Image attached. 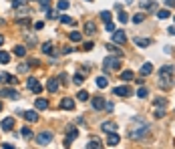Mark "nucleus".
I'll list each match as a JSON object with an SVG mask.
<instances>
[{
    "instance_id": "obj_40",
    "label": "nucleus",
    "mask_w": 175,
    "mask_h": 149,
    "mask_svg": "<svg viewBox=\"0 0 175 149\" xmlns=\"http://www.w3.org/2000/svg\"><path fill=\"white\" fill-rule=\"evenodd\" d=\"M42 53H53V42H44V44H42Z\"/></svg>"
},
{
    "instance_id": "obj_36",
    "label": "nucleus",
    "mask_w": 175,
    "mask_h": 149,
    "mask_svg": "<svg viewBox=\"0 0 175 149\" xmlns=\"http://www.w3.org/2000/svg\"><path fill=\"white\" fill-rule=\"evenodd\" d=\"M69 38H71L72 42H79V40H81V32H79V30H72L71 35H69Z\"/></svg>"
},
{
    "instance_id": "obj_53",
    "label": "nucleus",
    "mask_w": 175,
    "mask_h": 149,
    "mask_svg": "<svg viewBox=\"0 0 175 149\" xmlns=\"http://www.w3.org/2000/svg\"><path fill=\"white\" fill-rule=\"evenodd\" d=\"M85 50H93V42H91V40L85 42Z\"/></svg>"
},
{
    "instance_id": "obj_15",
    "label": "nucleus",
    "mask_w": 175,
    "mask_h": 149,
    "mask_svg": "<svg viewBox=\"0 0 175 149\" xmlns=\"http://www.w3.org/2000/svg\"><path fill=\"white\" fill-rule=\"evenodd\" d=\"M101 129H103L105 133H113V131H117V125H115V123H111V121H105L103 125H101Z\"/></svg>"
},
{
    "instance_id": "obj_61",
    "label": "nucleus",
    "mask_w": 175,
    "mask_h": 149,
    "mask_svg": "<svg viewBox=\"0 0 175 149\" xmlns=\"http://www.w3.org/2000/svg\"><path fill=\"white\" fill-rule=\"evenodd\" d=\"M173 20H175V16H173Z\"/></svg>"
},
{
    "instance_id": "obj_54",
    "label": "nucleus",
    "mask_w": 175,
    "mask_h": 149,
    "mask_svg": "<svg viewBox=\"0 0 175 149\" xmlns=\"http://www.w3.org/2000/svg\"><path fill=\"white\" fill-rule=\"evenodd\" d=\"M26 69H28V65H20V67H18V73H24Z\"/></svg>"
},
{
    "instance_id": "obj_20",
    "label": "nucleus",
    "mask_w": 175,
    "mask_h": 149,
    "mask_svg": "<svg viewBox=\"0 0 175 149\" xmlns=\"http://www.w3.org/2000/svg\"><path fill=\"white\" fill-rule=\"evenodd\" d=\"M143 8L145 10H157V2H153V0H143Z\"/></svg>"
},
{
    "instance_id": "obj_22",
    "label": "nucleus",
    "mask_w": 175,
    "mask_h": 149,
    "mask_svg": "<svg viewBox=\"0 0 175 149\" xmlns=\"http://www.w3.org/2000/svg\"><path fill=\"white\" fill-rule=\"evenodd\" d=\"M0 63H2V65H8V63H10V54H8L6 50H0Z\"/></svg>"
},
{
    "instance_id": "obj_5",
    "label": "nucleus",
    "mask_w": 175,
    "mask_h": 149,
    "mask_svg": "<svg viewBox=\"0 0 175 149\" xmlns=\"http://www.w3.org/2000/svg\"><path fill=\"white\" fill-rule=\"evenodd\" d=\"M0 97L2 99H18V91L16 89H0Z\"/></svg>"
},
{
    "instance_id": "obj_47",
    "label": "nucleus",
    "mask_w": 175,
    "mask_h": 149,
    "mask_svg": "<svg viewBox=\"0 0 175 149\" xmlns=\"http://www.w3.org/2000/svg\"><path fill=\"white\" fill-rule=\"evenodd\" d=\"M113 109H115V103H105V111L113 113Z\"/></svg>"
},
{
    "instance_id": "obj_25",
    "label": "nucleus",
    "mask_w": 175,
    "mask_h": 149,
    "mask_svg": "<svg viewBox=\"0 0 175 149\" xmlns=\"http://www.w3.org/2000/svg\"><path fill=\"white\" fill-rule=\"evenodd\" d=\"M135 44L137 46H149L151 44V38H135Z\"/></svg>"
},
{
    "instance_id": "obj_60",
    "label": "nucleus",
    "mask_w": 175,
    "mask_h": 149,
    "mask_svg": "<svg viewBox=\"0 0 175 149\" xmlns=\"http://www.w3.org/2000/svg\"><path fill=\"white\" fill-rule=\"evenodd\" d=\"M87 2H91V0H87Z\"/></svg>"
},
{
    "instance_id": "obj_23",
    "label": "nucleus",
    "mask_w": 175,
    "mask_h": 149,
    "mask_svg": "<svg viewBox=\"0 0 175 149\" xmlns=\"http://www.w3.org/2000/svg\"><path fill=\"white\" fill-rule=\"evenodd\" d=\"M173 71H175L173 65H163V67L159 69V75H167V73H173Z\"/></svg>"
},
{
    "instance_id": "obj_57",
    "label": "nucleus",
    "mask_w": 175,
    "mask_h": 149,
    "mask_svg": "<svg viewBox=\"0 0 175 149\" xmlns=\"http://www.w3.org/2000/svg\"><path fill=\"white\" fill-rule=\"evenodd\" d=\"M2 44H4V36L0 35V46H2Z\"/></svg>"
},
{
    "instance_id": "obj_41",
    "label": "nucleus",
    "mask_w": 175,
    "mask_h": 149,
    "mask_svg": "<svg viewBox=\"0 0 175 149\" xmlns=\"http://www.w3.org/2000/svg\"><path fill=\"white\" fill-rule=\"evenodd\" d=\"M44 14H46V18H57V12L50 10V8H44Z\"/></svg>"
},
{
    "instance_id": "obj_6",
    "label": "nucleus",
    "mask_w": 175,
    "mask_h": 149,
    "mask_svg": "<svg viewBox=\"0 0 175 149\" xmlns=\"http://www.w3.org/2000/svg\"><path fill=\"white\" fill-rule=\"evenodd\" d=\"M113 93H115L117 97H129V95H133L131 87H127V85H123V87H115V89H113Z\"/></svg>"
},
{
    "instance_id": "obj_14",
    "label": "nucleus",
    "mask_w": 175,
    "mask_h": 149,
    "mask_svg": "<svg viewBox=\"0 0 175 149\" xmlns=\"http://www.w3.org/2000/svg\"><path fill=\"white\" fill-rule=\"evenodd\" d=\"M76 135H79V129H75V127H72V129L69 131V135H67V139H65V147H69V145H71L72 139H75Z\"/></svg>"
},
{
    "instance_id": "obj_34",
    "label": "nucleus",
    "mask_w": 175,
    "mask_h": 149,
    "mask_svg": "<svg viewBox=\"0 0 175 149\" xmlns=\"http://www.w3.org/2000/svg\"><path fill=\"white\" fill-rule=\"evenodd\" d=\"M133 73H131V71H123V73H121V79L123 81H133Z\"/></svg>"
},
{
    "instance_id": "obj_52",
    "label": "nucleus",
    "mask_w": 175,
    "mask_h": 149,
    "mask_svg": "<svg viewBox=\"0 0 175 149\" xmlns=\"http://www.w3.org/2000/svg\"><path fill=\"white\" fill-rule=\"evenodd\" d=\"M163 115H165L163 109H157V111H155V117H157V119H159V117H163Z\"/></svg>"
},
{
    "instance_id": "obj_55",
    "label": "nucleus",
    "mask_w": 175,
    "mask_h": 149,
    "mask_svg": "<svg viewBox=\"0 0 175 149\" xmlns=\"http://www.w3.org/2000/svg\"><path fill=\"white\" fill-rule=\"evenodd\" d=\"M165 2H167V6H173V4H175V0H165Z\"/></svg>"
},
{
    "instance_id": "obj_45",
    "label": "nucleus",
    "mask_w": 175,
    "mask_h": 149,
    "mask_svg": "<svg viewBox=\"0 0 175 149\" xmlns=\"http://www.w3.org/2000/svg\"><path fill=\"white\" fill-rule=\"evenodd\" d=\"M115 28H117V26H115V24H113V22H105V30H109V32H113V30H115Z\"/></svg>"
},
{
    "instance_id": "obj_33",
    "label": "nucleus",
    "mask_w": 175,
    "mask_h": 149,
    "mask_svg": "<svg viewBox=\"0 0 175 149\" xmlns=\"http://www.w3.org/2000/svg\"><path fill=\"white\" fill-rule=\"evenodd\" d=\"M137 97H139V99H147V97H149V91L145 87H141L139 91H137Z\"/></svg>"
},
{
    "instance_id": "obj_28",
    "label": "nucleus",
    "mask_w": 175,
    "mask_h": 149,
    "mask_svg": "<svg viewBox=\"0 0 175 149\" xmlns=\"http://www.w3.org/2000/svg\"><path fill=\"white\" fill-rule=\"evenodd\" d=\"M58 20H61L62 24H75V20H72L71 16H67V14H61V16H58Z\"/></svg>"
},
{
    "instance_id": "obj_27",
    "label": "nucleus",
    "mask_w": 175,
    "mask_h": 149,
    "mask_svg": "<svg viewBox=\"0 0 175 149\" xmlns=\"http://www.w3.org/2000/svg\"><path fill=\"white\" fill-rule=\"evenodd\" d=\"M20 135H22V137H26V139H30L32 137V129H30V127H22V131H20Z\"/></svg>"
},
{
    "instance_id": "obj_16",
    "label": "nucleus",
    "mask_w": 175,
    "mask_h": 149,
    "mask_svg": "<svg viewBox=\"0 0 175 149\" xmlns=\"http://www.w3.org/2000/svg\"><path fill=\"white\" fill-rule=\"evenodd\" d=\"M103 107H105L103 97H95V99H93V109H95V111H101Z\"/></svg>"
},
{
    "instance_id": "obj_9",
    "label": "nucleus",
    "mask_w": 175,
    "mask_h": 149,
    "mask_svg": "<svg viewBox=\"0 0 175 149\" xmlns=\"http://www.w3.org/2000/svg\"><path fill=\"white\" fill-rule=\"evenodd\" d=\"M26 85H28V89H30V91H35V93H40V91H42V87L38 85L36 77H30V79L26 81Z\"/></svg>"
},
{
    "instance_id": "obj_43",
    "label": "nucleus",
    "mask_w": 175,
    "mask_h": 149,
    "mask_svg": "<svg viewBox=\"0 0 175 149\" xmlns=\"http://www.w3.org/2000/svg\"><path fill=\"white\" fill-rule=\"evenodd\" d=\"M16 22H18L20 26H28V24H30V18H18Z\"/></svg>"
},
{
    "instance_id": "obj_7",
    "label": "nucleus",
    "mask_w": 175,
    "mask_h": 149,
    "mask_svg": "<svg viewBox=\"0 0 175 149\" xmlns=\"http://www.w3.org/2000/svg\"><path fill=\"white\" fill-rule=\"evenodd\" d=\"M12 6H14V10L18 12V14H24L26 10V0H12Z\"/></svg>"
},
{
    "instance_id": "obj_11",
    "label": "nucleus",
    "mask_w": 175,
    "mask_h": 149,
    "mask_svg": "<svg viewBox=\"0 0 175 149\" xmlns=\"http://www.w3.org/2000/svg\"><path fill=\"white\" fill-rule=\"evenodd\" d=\"M58 85H61V83H58V79H54V77H53V79H48V83H46L48 93H57L58 91Z\"/></svg>"
},
{
    "instance_id": "obj_12",
    "label": "nucleus",
    "mask_w": 175,
    "mask_h": 149,
    "mask_svg": "<svg viewBox=\"0 0 175 149\" xmlns=\"http://www.w3.org/2000/svg\"><path fill=\"white\" fill-rule=\"evenodd\" d=\"M22 117L26 119L28 123H36V121H38V115H36V111H22Z\"/></svg>"
},
{
    "instance_id": "obj_51",
    "label": "nucleus",
    "mask_w": 175,
    "mask_h": 149,
    "mask_svg": "<svg viewBox=\"0 0 175 149\" xmlns=\"http://www.w3.org/2000/svg\"><path fill=\"white\" fill-rule=\"evenodd\" d=\"M58 83H67V73H62V75H58Z\"/></svg>"
},
{
    "instance_id": "obj_39",
    "label": "nucleus",
    "mask_w": 175,
    "mask_h": 149,
    "mask_svg": "<svg viewBox=\"0 0 175 149\" xmlns=\"http://www.w3.org/2000/svg\"><path fill=\"white\" fill-rule=\"evenodd\" d=\"M143 20H145V14H143V12H139V14L133 16V22H135V24H141Z\"/></svg>"
},
{
    "instance_id": "obj_29",
    "label": "nucleus",
    "mask_w": 175,
    "mask_h": 149,
    "mask_svg": "<svg viewBox=\"0 0 175 149\" xmlns=\"http://www.w3.org/2000/svg\"><path fill=\"white\" fill-rule=\"evenodd\" d=\"M57 8H58V10H67V8H69V0H58V2H57Z\"/></svg>"
},
{
    "instance_id": "obj_26",
    "label": "nucleus",
    "mask_w": 175,
    "mask_h": 149,
    "mask_svg": "<svg viewBox=\"0 0 175 149\" xmlns=\"http://www.w3.org/2000/svg\"><path fill=\"white\" fill-rule=\"evenodd\" d=\"M107 50H109V53H113V54H117V57H123V53L117 49V46H113V42H111V44H107Z\"/></svg>"
},
{
    "instance_id": "obj_48",
    "label": "nucleus",
    "mask_w": 175,
    "mask_h": 149,
    "mask_svg": "<svg viewBox=\"0 0 175 149\" xmlns=\"http://www.w3.org/2000/svg\"><path fill=\"white\" fill-rule=\"evenodd\" d=\"M42 28H44V22H40V20L35 22V30H42Z\"/></svg>"
},
{
    "instance_id": "obj_2",
    "label": "nucleus",
    "mask_w": 175,
    "mask_h": 149,
    "mask_svg": "<svg viewBox=\"0 0 175 149\" xmlns=\"http://www.w3.org/2000/svg\"><path fill=\"white\" fill-rule=\"evenodd\" d=\"M173 85H175V77H173V73L159 75V87H161V89H171Z\"/></svg>"
},
{
    "instance_id": "obj_24",
    "label": "nucleus",
    "mask_w": 175,
    "mask_h": 149,
    "mask_svg": "<svg viewBox=\"0 0 175 149\" xmlns=\"http://www.w3.org/2000/svg\"><path fill=\"white\" fill-rule=\"evenodd\" d=\"M157 18H159V20L169 18V10H167V8H161V10H157Z\"/></svg>"
},
{
    "instance_id": "obj_1",
    "label": "nucleus",
    "mask_w": 175,
    "mask_h": 149,
    "mask_svg": "<svg viewBox=\"0 0 175 149\" xmlns=\"http://www.w3.org/2000/svg\"><path fill=\"white\" fill-rule=\"evenodd\" d=\"M119 67H121V61H119V57H107L103 61V69L105 73H113V71H117Z\"/></svg>"
},
{
    "instance_id": "obj_59",
    "label": "nucleus",
    "mask_w": 175,
    "mask_h": 149,
    "mask_svg": "<svg viewBox=\"0 0 175 149\" xmlns=\"http://www.w3.org/2000/svg\"><path fill=\"white\" fill-rule=\"evenodd\" d=\"M0 26H4V20L2 18H0Z\"/></svg>"
},
{
    "instance_id": "obj_38",
    "label": "nucleus",
    "mask_w": 175,
    "mask_h": 149,
    "mask_svg": "<svg viewBox=\"0 0 175 149\" xmlns=\"http://www.w3.org/2000/svg\"><path fill=\"white\" fill-rule=\"evenodd\" d=\"M95 147H101V143H99V139H91V141L87 143V149H95Z\"/></svg>"
},
{
    "instance_id": "obj_10",
    "label": "nucleus",
    "mask_w": 175,
    "mask_h": 149,
    "mask_svg": "<svg viewBox=\"0 0 175 149\" xmlns=\"http://www.w3.org/2000/svg\"><path fill=\"white\" fill-rule=\"evenodd\" d=\"M61 109H65V111H72V109H75V101H72L71 97H65V99L61 101Z\"/></svg>"
},
{
    "instance_id": "obj_4",
    "label": "nucleus",
    "mask_w": 175,
    "mask_h": 149,
    "mask_svg": "<svg viewBox=\"0 0 175 149\" xmlns=\"http://www.w3.org/2000/svg\"><path fill=\"white\" fill-rule=\"evenodd\" d=\"M111 35H113V42H115V44H123V42L127 40V35H125L123 28H115Z\"/></svg>"
},
{
    "instance_id": "obj_50",
    "label": "nucleus",
    "mask_w": 175,
    "mask_h": 149,
    "mask_svg": "<svg viewBox=\"0 0 175 149\" xmlns=\"http://www.w3.org/2000/svg\"><path fill=\"white\" fill-rule=\"evenodd\" d=\"M38 2H40V6H42V8H48L50 0H38Z\"/></svg>"
},
{
    "instance_id": "obj_49",
    "label": "nucleus",
    "mask_w": 175,
    "mask_h": 149,
    "mask_svg": "<svg viewBox=\"0 0 175 149\" xmlns=\"http://www.w3.org/2000/svg\"><path fill=\"white\" fill-rule=\"evenodd\" d=\"M155 105H161V107H165V105H167V101H165V99H161V97H159V99L155 101Z\"/></svg>"
},
{
    "instance_id": "obj_58",
    "label": "nucleus",
    "mask_w": 175,
    "mask_h": 149,
    "mask_svg": "<svg viewBox=\"0 0 175 149\" xmlns=\"http://www.w3.org/2000/svg\"><path fill=\"white\" fill-rule=\"evenodd\" d=\"M2 109H4V105H2V101H0V111H2Z\"/></svg>"
},
{
    "instance_id": "obj_46",
    "label": "nucleus",
    "mask_w": 175,
    "mask_h": 149,
    "mask_svg": "<svg viewBox=\"0 0 175 149\" xmlns=\"http://www.w3.org/2000/svg\"><path fill=\"white\" fill-rule=\"evenodd\" d=\"M8 73H0V83H8Z\"/></svg>"
},
{
    "instance_id": "obj_42",
    "label": "nucleus",
    "mask_w": 175,
    "mask_h": 149,
    "mask_svg": "<svg viewBox=\"0 0 175 149\" xmlns=\"http://www.w3.org/2000/svg\"><path fill=\"white\" fill-rule=\"evenodd\" d=\"M127 20H129V16H127V12H119V22H123V24H125Z\"/></svg>"
},
{
    "instance_id": "obj_18",
    "label": "nucleus",
    "mask_w": 175,
    "mask_h": 149,
    "mask_svg": "<svg viewBox=\"0 0 175 149\" xmlns=\"http://www.w3.org/2000/svg\"><path fill=\"white\" fill-rule=\"evenodd\" d=\"M35 107L38 109V111H46V109H48V101H46V99H36Z\"/></svg>"
},
{
    "instance_id": "obj_13",
    "label": "nucleus",
    "mask_w": 175,
    "mask_h": 149,
    "mask_svg": "<svg viewBox=\"0 0 175 149\" xmlns=\"http://www.w3.org/2000/svg\"><path fill=\"white\" fill-rule=\"evenodd\" d=\"M0 125H2V131H12V127H14V119H12V117H6L2 123H0Z\"/></svg>"
},
{
    "instance_id": "obj_44",
    "label": "nucleus",
    "mask_w": 175,
    "mask_h": 149,
    "mask_svg": "<svg viewBox=\"0 0 175 149\" xmlns=\"http://www.w3.org/2000/svg\"><path fill=\"white\" fill-rule=\"evenodd\" d=\"M16 83H18V77H12V75L8 77V85H10V87H14Z\"/></svg>"
},
{
    "instance_id": "obj_35",
    "label": "nucleus",
    "mask_w": 175,
    "mask_h": 149,
    "mask_svg": "<svg viewBox=\"0 0 175 149\" xmlns=\"http://www.w3.org/2000/svg\"><path fill=\"white\" fill-rule=\"evenodd\" d=\"M14 54L16 57H24V54H26V49H24V46H14Z\"/></svg>"
},
{
    "instance_id": "obj_17",
    "label": "nucleus",
    "mask_w": 175,
    "mask_h": 149,
    "mask_svg": "<svg viewBox=\"0 0 175 149\" xmlns=\"http://www.w3.org/2000/svg\"><path fill=\"white\" fill-rule=\"evenodd\" d=\"M119 141H121V139H119V135L117 133H115V131H113V133H109V139H107V145H109V147H113V145H117V143Z\"/></svg>"
},
{
    "instance_id": "obj_32",
    "label": "nucleus",
    "mask_w": 175,
    "mask_h": 149,
    "mask_svg": "<svg viewBox=\"0 0 175 149\" xmlns=\"http://www.w3.org/2000/svg\"><path fill=\"white\" fill-rule=\"evenodd\" d=\"M101 18H103V22H111V20H113V16H111L109 10H103V12H101Z\"/></svg>"
},
{
    "instance_id": "obj_30",
    "label": "nucleus",
    "mask_w": 175,
    "mask_h": 149,
    "mask_svg": "<svg viewBox=\"0 0 175 149\" xmlns=\"http://www.w3.org/2000/svg\"><path fill=\"white\" fill-rule=\"evenodd\" d=\"M85 32H87L89 36H93V35H95V24H93V22H87V26H85Z\"/></svg>"
},
{
    "instance_id": "obj_19",
    "label": "nucleus",
    "mask_w": 175,
    "mask_h": 149,
    "mask_svg": "<svg viewBox=\"0 0 175 149\" xmlns=\"http://www.w3.org/2000/svg\"><path fill=\"white\" fill-rule=\"evenodd\" d=\"M151 73H153L151 63H145V65H141V75H143V77H147V75H151Z\"/></svg>"
},
{
    "instance_id": "obj_3",
    "label": "nucleus",
    "mask_w": 175,
    "mask_h": 149,
    "mask_svg": "<svg viewBox=\"0 0 175 149\" xmlns=\"http://www.w3.org/2000/svg\"><path fill=\"white\" fill-rule=\"evenodd\" d=\"M50 141H53V131H42V133H38V135H36V143H38L40 147L48 145Z\"/></svg>"
},
{
    "instance_id": "obj_31",
    "label": "nucleus",
    "mask_w": 175,
    "mask_h": 149,
    "mask_svg": "<svg viewBox=\"0 0 175 149\" xmlns=\"http://www.w3.org/2000/svg\"><path fill=\"white\" fill-rule=\"evenodd\" d=\"M76 99H79L81 103H85V101L89 99V93L87 91H79V93H76Z\"/></svg>"
},
{
    "instance_id": "obj_8",
    "label": "nucleus",
    "mask_w": 175,
    "mask_h": 149,
    "mask_svg": "<svg viewBox=\"0 0 175 149\" xmlns=\"http://www.w3.org/2000/svg\"><path fill=\"white\" fill-rule=\"evenodd\" d=\"M147 125H141L137 131H129V137L131 139H141V137H145V133H147Z\"/></svg>"
},
{
    "instance_id": "obj_37",
    "label": "nucleus",
    "mask_w": 175,
    "mask_h": 149,
    "mask_svg": "<svg viewBox=\"0 0 175 149\" xmlns=\"http://www.w3.org/2000/svg\"><path fill=\"white\" fill-rule=\"evenodd\" d=\"M72 83H75V85H83V83H85V77L81 75V73L75 75V77H72Z\"/></svg>"
},
{
    "instance_id": "obj_56",
    "label": "nucleus",
    "mask_w": 175,
    "mask_h": 149,
    "mask_svg": "<svg viewBox=\"0 0 175 149\" xmlns=\"http://www.w3.org/2000/svg\"><path fill=\"white\" fill-rule=\"evenodd\" d=\"M167 32H169V35H175V28L171 26V28H169V30H167Z\"/></svg>"
},
{
    "instance_id": "obj_21",
    "label": "nucleus",
    "mask_w": 175,
    "mask_h": 149,
    "mask_svg": "<svg viewBox=\"0 0 175 149\" xmlns=\"http://www.w3.org/2000/svg\"><path fill=\"white\" fill-rule=\"evenodd\" d=\"M95 83H97V87H99V89H105L107 85H109V81H107V77H97Z\"/></svg>"
}]
</instances>
